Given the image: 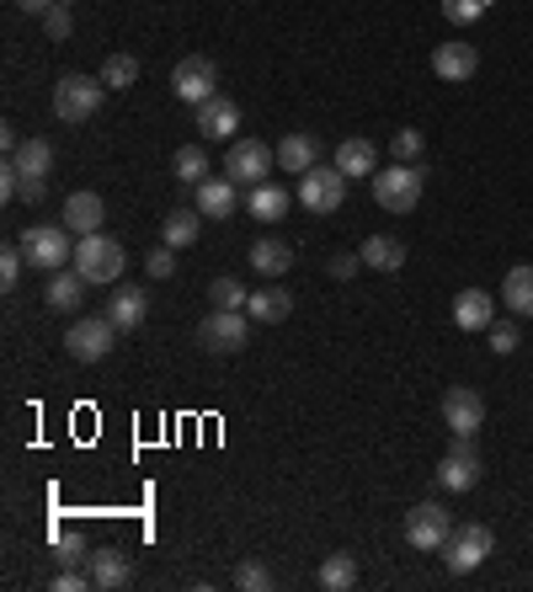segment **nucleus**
<instances>
[{
    "instance_id": "f257e3e1",
    "label": "nucleus",
    "mask_w": 533,
    "mask_h": 592,
    "mask_svg": "<svg viewBox=\"0 0 533 592\" xmlns=\"http://www.w3.org/2000/svg\"><path fill=\"white\" fill-rule=\"evenodd\" d=\"M421 166H411V160H395V166H385V171H374V203L385 208V214H416V203H421Z\"/></svg>"
},
{
    "instance_id": "f03ea898",
    "label": "nucleus",
    "mask_w": 533,
    "mask_h": 592,
    "mask_svg": "<svg viewBox=\"0 0 533 592\" xmlns=\"http://www.w3.org/2000/svg\"><path fill=\"white\" fill-rule=\"evenodd\" d=\"M102 96H107L102 75H65L54 86V118L60 124H91L102 113Z\"/></svg>"
},
{
    "instance_id": "7ed1b4c3",
    "label": "nucleus",
    "mask_w": 533,
    "mask_h": 592,
    "mask_svg": "<svg viewBox=\"0 0 533 592\" xmlns=\"http://www.w3.org/2000/svg\"><path fill=\"white\" fill-rule=\"evenodd\" d=\"M123 267H129V257H123V246L113 241V235H80L75 241V272L86 278V283H118L123 278Z\"/></svg>"
},
{
    "instance_id": "20e7f679",
    "label": "nucleus",
    "mask_w": 533,
    "mask_h": 592,
    "mask_svg": "<svg viewBox=\"0 0 533 592\" xmlns=\"http://www.w3.org/2000/svg\"><path fill=\"white\" fill-rule=\"evenodd\" d=\"M272 166H277V150H272L266 139H235V144H230V155H224V177H230V182H240L246 193H251V188H262Z\"/></svg>"
},
{
    "instance_id": "39448f33",
    "label": "nucleus",
    "mask_w": 533,
    "mask_h": 592,
    "mask_svg": "<svg viewBox=\"0 0 533 592\" xmlns=\"http://www.w3.org/2000/svg\"><path fill=\"white\" fill-rule=\"evenodd\" d=\"M22 252H27V267H38V272H65L75 262V246H69L65 224H32L22 235Z\"/></svg>"
},
{
    "instance_id": "423d86ee",
    "label": "nucleus",
    "mask_w": 533,
    "mask_h": 592,
    "mask_svg": "<svg viewBox=\"0 0 533 592\" xmlns=\"http://www.w3.org/2000/svg\"><path fill=\"white\" fill-rule=\"evenodd\" d=\"M496 550V533L485 524H465L448 533V544H443V566L454 571V577H469L474 566H485V555Z\"/></svg>"
},
{
    "instance_id": "0eeeda50",
    "label": "nucleus",
    "mask_w": 533,
    "mask_h": 592,
    "mask_svg": "<svg viewBox=\"0 0 533 592\" xmlns=\"http://www.w3.org/2000/svg\"><path fill=\"white\" fill-rule=\"evenodd\" d=\"M198 342H203V352H213V358L246 352V342H251V326H246V310H213V316H203Z\"/></svg>"
},
{
    "instance_id": "6e6552de",
    "label": "nucleus",
    "mask_w": 533,
    "mask_h": 592,
    "mask_svg": "<svg viewBox=\"0 0 533 592\" xmlns=\"http://www.w3.org/2000/svg\"><path fill=\"white\" fill-rule=\"evenodd\" d=\"M347 171L341 166H310L304 177H299V203L310 208V214H336L341 203H347Z\"/></svg>"
},
{
    "instance_id": "1a4fd4ad",
    "label": "nucleus",
    "mask_w": 533,
    "mask_h": 592,
    "mask_svg": "<svg viewBox=\"0 0 533 592\" xmlns=\"http://www.w3.org/2000/svg\"><path fill=\"white\" fill-rule=\"evenodd\" d=\"M65 347L75 363H102L113 347H118V326L107 321V316H86V321H75L65 331Z\"/></svg>"
},
{
    "instance_id": "9d476101",
    "label": "nucleus",
    "mask_w": 533,
    "mask_h": 592,
    "mask_svg": "<svg viewBox=\"0 0 533 592\" xmlns=\"http://www.w3.org/2000/svg\"><path fill=\"white\" fill-rule=\"evenodd\" d=\"M448 533H454V513L438 507V502H416V507L405 513V544H411V550H443Z\"/></svg>"
},
{
    "instance_id": "9b49d317",
    "label": "nucleus",
    "mask_w": 533,
    "mask_h": 592,
    "mask_svg": "<svg viewBox=\"0 0 533 592\" xmlns=\"http://www.w3.org/2000/svg\"><path fill=\"white\" fill-rule=\"evenodd\" d=\"M443 422H448L454 438H474V433L485 427V400H480V390L454 385V390L443 395Z\"/></svg>"
},
{
    "instance_id": "f8f14e48",
    "label": "nucleus",
    "mask_w": 533,
    "mask_h": 592,
    "mask_svg": "<svg viewBox=\"0 0 533 592\" xmlns=\"http://www.w3.org/2000/svg\"><path fill=\"white\" fill-rule=\"evenodd\" d=\"M213 80H219V69H213V60H203V54H187L182 65L171 69V91H177L187 107H203V102L213 96Z\"/></svg>"
},
{
    "instance_id": "ddd939ff",
    "label": "nucleus",
    "mask_w": 533,
    "mask_h": 592,
    "mask_svg": "<svg viewBox=\"0 0 533 592\" xmlns=\"http://www.w3.org/2000/svg\"><path fill=\"white\" fill-rule=\"evenodd\" d=\"M235 129H240V107L230 102V96H208L198 107V133H203V144H235Z\"/></svg>"
},
{
    "instance_id": "4468645a",
    "label": "nucleus",
    "mask_w": 533,
    "mask_h": 592,
    "mask_svg": "<svg viewBox=\"0 0 533 592\" xmlns=\"http://www.w3.org/2000/svg\"><path fill=\"white\" fill-rule=\"evenodd\" d=\"M474 69H480L474 43H459V38H454V43H438V49H432V75L448 80V86H465Z\"/></svg>"
},
{
    "instance_id": "2eb2a0df",
    "label": "nucleus",
    "mask_w": 533,
    "mask_h": 592,
    "mask_svg": "<svg viewBox=\"0 0 533 592\" xmlns=\"http://www.w3.org/2000/svg\"><path fill=\"white\" fill-rule=\"evenodd\" d=\"M474 480H480V454L469 449V438H454L448 460L438 464V486L443 491H469Z\"/></svg>"
},
{
    "instance_id": "dca6fc26",
    "label": "nucleus",
    "mask_w": 533,
    "mask_h": 592,
    "mask_svg": "<svg viewBox=\"0 0 533 592\" xmlns=\"http://www.w3.org/2000/svg\"><path fill=\"white\" fill-rule=\"evenodd\" d=\"M198 214L203 219H230V214H240V182H230V177H203Z\"/></svg>"
},
{
    "instance_id": "f3484780",
    "label": "nucleus",
    "mask_w": 533,
    "mask_h": 592,
    "mask_svg": "<svg viewBox=\"0 0 533 592\" xmlns=\"http://www.w3.org/2000/svg\"><path fill=\"white\" fill-rule=\"evenodd\" d=\"M144 316H150V294H144L139 283H118V294L107 299V321L118 331H139Z\"/></svg>"
},
{
    "instance_id": "a211bd4d",
    "label": "nucleus",
    "mask_w": 533,
    "mask_h": 592,
    "mask_svg": "<svg viewBox=\"0 0 533 592\" xmlns=\"http://www.w3.org/2000/svg\"><path fill=\"white\" fill-rule=\"evenodd\" d=\"M102 219H107V208H102V197L96 193H69L65 197V230L75 235V241H80V235H96Z\"/></svg>"
},
{
    "instance_id": "6ab92c4d",
    "label": "nucleus",
    "mask_w": 533,
    "mask_h": 592,
    "mask_svg": "<svg viewBox=\"0 0 533 592\" xmlns=\"http://www.w3.org/2000/svg\"><path fill=\"white\" fill-rule=\"evenodd\" d=\"M277 166L304 177L310 166H321V139H315V133H304V129L283 133V144H277Z\"/></svg>"
},
{
    "instance_id": "aec40b11",
    "label": "nucleus",
    "mask_w": 533,
    "mask_h": 592,
    "mask_svg": "<svg viewBox=\"0 0 533 592\" xmlns=\"http://www.w3.org/2000/svg\"><path fill=\"white\" fill-rule=\"evenodd\" d=\"M496 321V299L485 294V288H465L459 299H454V326L459 331H485Z\"/></svg>"
},
{
    "instance_id": "412c9836",
    "label": "nucleus",
    "mask_w": 533,
    "mask_h": 592,
    "mask_svg": "<svg viewBox=\"0 0 533 592\" xmlns=\"http://www.w3.org/2000/svg\"><path fill=\"white\" fill-rule=\"evenodd\" d=\"M336 166L347 171V177H374L379 171V150H374V139H341L336 144Z\"/></svg>"
},
{
    "instance_id": "4be33fe9",
    "label": "nucleus",
    "mask_w": 533,
    "mask_h": 592,
    "mask_svg": "<svg viewBox=\"0 0 533 592\" xmlns=\"http://www.w3.org/2000/svg\"><path fill=\"white\" fill-rule=\"evenodd\" d=\"M288 310H294V294H288V288H277V283L257 288V294H251V305H246V316H251V321H262V326L288 321Z\"/></svg>"
},
{
    "instance_id": "5701e85b",
    "label": "nucleus",
    "mask_w": 533,
    "mask_h": 592,
    "mask_svg": "<svg viewBox=\"0 0 533 592\" xmlns=\"http://www.w3.org/2000/svg\"><path fill=\"white\" fill-rule=\"evenodd\" d=\"M198 230H203L198 208H171V214L160 219V241H166L171 252H187V246L198 241Z\"/></svg>"
},
{
    "instance_id": "b1692460",
    "label": "nucleus",
    "mask_w": 533,
    "mask_h": 592,
    "mask_svg": "<svg viewBox=\"0 0 533 592\" xmlns=\"http://www.w3.org/2000/svg\"><path fill=\"white\" fill-rule=\"evenodd\" d=\"M86 566H91V588L96 592H113L129 582V555L123 550H96Z\"/></svg>"
},
{
    "instance_id": "393cba45",
    "label": "nucleus",
    "mask_w": 533,
    "mask_h": 592,
    "mask_svg": "<svg viewBox=\"0 0 533 592\" xmlns=\"http://www.w3.org/2000/svg\"><path fill=\"white\" fill-rule=\"evenodd\" d=\"M86 288H91V283H86L75 267H65V272H49V294H43V299H49V310H65L69 316V310H80Z\"/></svg>"
},
{
    "instance_id": "a878e982",
    "label": "nucleus",
    "mask_w": 533,
    "mask_h": 592,
    "mask_svg": "<svg viewBox=\"0 0 533 592\" xmlns=\"http://www.w3.org/2000/svg\"><path fill=\"white\" fill-rule=\"evenodd\" d=\"M363 267H374V272H400V267H405V241H400V235H368V241H363Z\"/></svg>"
},
{
    "instance_id": "bb28decb",
    "label": "nucleus",
    "mask_w": 533,
    "mask_h": 592,
    "mask_svg": "<svg viewBox=\"0 0 533 592\" xmlns=\"http://www.w3.org/2000/svg\"><path fill=\"white\" fill-rule=\"evenodd\" d=\"M246 214H251V219H262V224H277V219L288 214V188H277V182L251 188V193H246Z\"/></svg>"
},
{
    "instance_id": "cd10ccee",
    "label": "nucleus",
    "mask_w": 533,
    "mask_h": 592,
    "mask_svg": "<svg viewBox=\"0 0 533 592\" xmlns=\"http://www.w3.org/2000/svg\"><path fill=\"white\" fill-rule=\"evenodd\" d=\"M251 267H257L262 278H283V272L294 267V246L277 241V235H262V241L251 246Z\"/></svg>"
},
{
    "instance_id": "c85d7f7f",
    "label": "nucleus",
    "mask_w": 533,
    "mask_h": 592,
    "mask_svg": "<svg viewBox=\"0 0 533 592\" xmlns=\"http://www.w3.org/2000/svg\"><path fill=\"white\" fill-rule=\"evenodd\" d=\"M502 305H507L518 321H529L533 316V267H512V272H507V283H502Z\"/></svg>"
},
{
    "instance_id": "c756f323",
    "label": "nucleus",
    "mask_w": 533,
    "mask_h": 592,
    "mask_svg": "<svg viewBox=\"0 0 533 592\" xmlns=\"http://www.w3.org/2000/svg\"><path fill=\"white\" fill-rule=\"evenodd\" d=\"M321 588L326 592H352L358 588V555H347V550L326 555V566H321Z\"/></svg>"
},
{
    "instance_id": "7c9ffc66",
    "label": "nucleus",
    "mask_w": 533,
    "mask_h": 592,
    "mask_svg": "<svg viewBox=\"0 0 533 592\" xmlns=\"http://www.w3.org/2000/svg\"><path fill=\"white\" fill-rule=\"evenodd\" d=\"M11 160H16V166H22L27 177H49V166H54V144L32 133V139H22V150H16Z\"/></svg>"
},
{
    "instance_id": "2f4dec72",
    "label": "nucleus",
    "mask_w": 533,
    "mask_h": 592,
    "mask_svg": "<svg viewBox=\"0 0 533 592\" xmlns=\"http://www.w3.org/2000/svg\"><path fill=\"white\" fill-rule=\"evenodd\" d=\"M171 171H177L187 188H198L203 177H208V155H203V139H198V144H182V150L171 155Z\"/></svg>"
},
{
    "instance_id": "473e14b6",
    "label": "nucleus",
    "mask_w": 533,
    "mask_h": 592,
    "mask_svg": "<svg viewBox=\"0 0 533 592\" xmlns=\"http://www.w3.org/2000/svg\"><path fill=\"white\" fill-rule=\"evenodd\" d=\"M133 80H139V60H133V54H107L102 86H107V91H129Z\"/></svg>"
},
{
    "instance_id": "72a5a7b5",
    "label": "nucleus",
    "mask_w": 533,
    "mask_h": 592,
    "mask_svg": "<svg viewBox=\"0 0 533 592\" xmlns=\"http://www.w3.org/2000/svg\"><path fill=\"white\" fill-rule=\"evenodd\" d=\"M208 299H213V310H246L251 305L246 283H235V278H213L208 283Z\"/></svg>"
},
{
    "instance_id": "f704fd0d",
    "label": "nucleus",
    "mask_w": 533,
    "mask_h": 592,
    "mask_svg": "<svg viewBox=\"0 0 533 592\" xmlns=\"http://www.w3.org/2000/svg\"><path fill=\"white\" fill-rule=\"evenodd\" d=\"M54 561H60V566H86V561H91V555H86V539H80V528H75V533H69V528H60V533H54Z\"/></svg>"
},
{
    "instance_id": "c9c22d12",
    "label": "nucleus",
    "mask_w": 533,
    "mask_h": 592,
    "mask_svg": "<svg viewBox=\"0 0 533 592\" xmlns=\"http://www.w3.org/2000/svg\"><path fill=\"white\" fill-rule=\"evenodd\" d=\"M485 342H491V352H496V358H507V352H518V347H523V331L512 326V321H491V326H485Z\"/></svg>"
},
{
    "instance_id": "e433bc0d",
    "label": "nucleus",
    "mask_w": 533,
    "mask_h": 592,
    "mask_svg": "<svg viewBox=\"0 0 533 592\" xmlns=\"http://www.w3.org/2000/svg\"><path fill=\"white\" fill-rule=\"evenodd\" d=\"M69 27H75V0H60L54 11H43V33H49L54 43H65Z\"/></svg>"
},
{
    "instance_id": "4c0bfd02",
    "label": "nucleus",
    "mask_w": 533,
    "mask_h": 592,
    "mask_svg": "<svg viewBox=\"0 0 533 592\" xmlns=\"http://www.w3.org/2000/svg\"><path fill=\"white\" fill-rule=\"evenodd\" d=\"M235 588L240 592H266L272 588V571H266L262 561H240V566H235Z\"/></svg>"
},
{
    "instance_id": "58836bf2",
    "label": "nucleus",
    "mask_w": 533,
    "mask_h": 592,
    "mask_svg": "<svg viewBox=\"0 0 533 592\" xmlns=\"http://www.w3.org/2000/svg\"><path fill=\"white\" fill-rule=\"evenodd\" d=\"M22 267H27V252H22V241H16V246L0 252V288H5V294L22 283Z\"/></svg>"
},
{
    "instance_id": "ea45409f",
    "label": "nucleus",
    "mask_w": 533,
    "mask_h": 592,
    "mask_svg": "<svg viewBox=\"0 0 533 592\" xmlns=\"http://www.w3.org/2000/svg\"><path fill=\"white\" fill-rule=\"evenodd\" d=\"M491 11V0H443V16L454 22V27H469V22H480Z\"/></svg>"
},
{
    "instance_id": "a19ab883",
    "label": "nucleus",
    "mask_w": 533,
    "mask_h": 592,
    "mask_svg": "<svg viewBox=\"0 0 533 592\" xmlns=\"http://www.w3.org/2000/svg\"><path fill=\"white\" fill-rule=\"evenodd\" d=\"M421 150H427V139H421V129H400L395 139H390V155H395V160H411V166L421 160Z\"/></svg>"
},
{
    "instance_id": "79ce46f5",
    "label": "nucleus",
    "mask_w": 533,
    "mask_h": 592,
    "mask_svg": "<svg viewBox=\"0 0 533 592\" xmlns=\"http://www.w3.org/2000/svg\"><path fill=\"white\" fill-rule=\"evenodd\" d=\"M144 272H150V278H155V283H160V278H171V272H177V257H171V246H166V241H160V246H155V252H150V257H144Z\"/></svg>"
},
{
    "instance_id": "37998d69",
    "label": "nucleus",
    "mask_w": 533,
    "mask_h": 592,
    "mask_svg": "<svg viewBox=\"0 0 533 592\" xmlns=\"http://www.w3.org/2000/svg\"><path fill=\"white\" fill-rule=\"evenodd\" d=\"M86 588H91V571H80V566H65L54 577V592H86Z\"/></svg>"
},
{
    "instance_id": "c03bdc74",
    "label": "nucleus",
    "mask_w": 533,
    "mask_h": 592,
    "mask_svg": "<svg viewBox=\"0 0 533 592\" xmlns=\"http://www.w3.org/2000/svg\"><path fill=\"white\" fill-rule=\"evenodd\" d=\"M16 171H22V166H16ZM43 193H49V182L22 171V188H16V197H22V203H43Z\"/></svg>"
},
{
    "instance_id": "a18cd8bd",
    "label": "nucleus",
    "mask_w": 533,
    "mask_h": 592,
    "mask_svg": "<svg viewBox=\"0 0 533 592\" xmlns=\"http://www.w3.org/2000/svg\"><path fill=\"white\" fill-rule=\"evenodd\" d=\"M363 267V252H336L332 257V278H352Z\"/></svg>"
},
{
    "instance_id": "49530a36",
    "label": "nucleus",
    "mask_w": 533,
    "mask_h": 592,
    "mask_svg": "<svg viewBox=\"0 0 533 592\" xmlns=\"http://www.w3.org/2000/svg\"><path fill=\"white\" fill-rule=\"evenodd\" d=\"M16 5H22V11H27V16H43V11H54V5H60V0H16Z\"/></svg>"
},
{
    "instance_id": "de8ad7c7",
    "label": "nucleus",
    "mask_w": 533,
    "mask_h": 592,
    "mask_svg": "<svg viewBox=\"0 0 533 592\" xmlns=\"http://www.w3.org/2000/svg\"><path fill=\"white\" fill-rule=\"evenodd\" d=\"M0 144H5V155H16V150H22V133L5 124V129H0Z\"/></svg>"
}]
</instances>
